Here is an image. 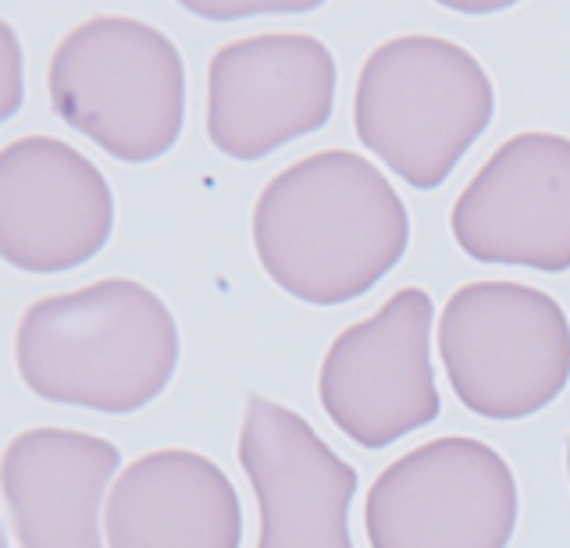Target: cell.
Instances as JSON below:
<instances>
[{"label": "cell", "instance_id": "obj_1", "mask_svg": "<svg viewBox=\"0 0 570 548\" xmlns=\"http://www.w3.org/2000/svg\"><path fill=\"white\" fill-rule=\"evenodd\" d=\"M410 218L367 157L321 150L278 171L254 207V250L278 289L314 307L371 292L396 268Z\"/></svg>", "mask_w": 570, "mask_h": 548}, {"label": "cell", "instance_id": "obj_2", "mask_svg": "<svg viewBox=\"0 0 570 548\" xmlns=\"http://www.w3.org/2000/svg\"><path fill=\"white\" fill-rule=\"evenodd\" d=\"M32 396L100 414H132L168 388L178 328L165 299L132 278L36 299L14 331Z\"/></svg>", "mask_w": 570, "mask_h": 548}, {"label": "cell", "instance_id": "obj_3", "mask_svg": "<svg viewBox=\"0 0 570 548\" xmlns=\"http://www.w3.org/2000/svg\"><path fill=\"white\" fill-rule=\"evenodd\" d=\"M492 82L471 50L410 32L371 50L353 93L361 143L414 189H439L492 121Z\"/></svg>", "mask_w": 570, "mask_h": 548}, {"label": "cell", "instance_id": "obj_4", "mask_svg": "<svg viewBox=\"0 0 570 548\" xmlns=\"http://www.w3.org/2000/svg\"><path fill=\"white\" fill-rule=\"evenodd\" d=\"M47 93L71 129L125 165H147L175 147L186 118V68L160 29L97 14L58 43Z\"/></svg>", "mask_w": 570, "mask_h": 548}, {"label": "cell", "instance_id": "obj_5", "mask_svg": "<svg viewBox=\"0 0 570 548\" xmlns=\"http://www.w3.org/2000/svg\"><path fill=\"white\" fill-rule=\"evenodd\" d=\"M439 357L456 399L485 420L546 410L570 381L563 307L521 281H471L439 317Z\"/></svg>", "mask_w": 570, "mask_h": 548}, {"label": "cell", "instance_id": "obj_6", "mask_svg": "<svg viewBox=\"0 0 570 548\" xmlns=\"http://www.w3.org/2000/svg\"><path fill=\"white\" fill-rule=\"evenodd\" d=\"M364 527L371 548H507L517 527L513 470L478 438H435L374 477Z\"/></svg>", "mask_w": 570, "mask_h": 548}, {"label": "cell", "instance_id": "obj_7", "mask_svg": "<svg viewBox=\"0 0 570 548\" xmlns=\"http://www.w3.org/2000/svg\"><path fill=\"white\" fill-rule=\"evenodd\" d=\"M432 310L424 289H400L379 313L338 331L328 346L317 396L356 446L385 449L439 417Z\"/></svg>", "mask_w": 570, "mask_h": 548}, {"label": "cell", "instance_id": "obj_8", "mask_svg": "<svg viewBox=\"0 0 570 548\" xmlns=\"http://www.w3.org/2000/svg\"><path fill=\"white\" fill-rule=\"evenodd\" d=\"M335 58L311 32H261L207 64V136L232 161H261L332 118Z\"/></svg>", "mask_w": 570, "mask_h": 548}, {"label": "cell", "instance_id": "obj_9", "mask_svg": "<svg viewBox=\"0 0 570 548\" xmlns=\"http://www.w3.org/2000/svg\"><path fill=\"white\" fill-rule=\"evenodd\" d=\"M456 246L481 263L570 268V139L521 132L499 147L453 203Z\"/></svg>", "mask_w": 570, "mask_h": 548}, {"label": "cell", "instance_id": "obj_10", "mask_svg": "<svg viewBox=\"0 0 570 548\" xmlns=\"http://www.w3.org/2000/svg\"><path fill=\"white\" fill-rule=\"evenodd\" d=\"M111 228V186L76 147L53 136H18L0 150V253L11 268H79L104 250Z\"/></svg>", "mask_w": 570, "mask_h": 548}, {"label": "cell", "instance_id": "obj_11", "mask_svg": "<svg viewBox=\"0 0 570 548\" xmlns=\"http://www.w3.org/2000/svg\"><path fill=\"white\" fill-rule=\"evenodd\" d=\"M239 464L261 506L257 548H353L356 470L296 410L249 396Z\"/></svg>", "mask_w": 570, "mask_h": 548}, {"label": "cell", "instance_id": "obj_12", "mask_svg": "<svg viewBox=\"0 0 570 548\" xmlns=\"http://www.w3.org/2000/svg\"><path fill=\"white\" fill-rule=\"evenodd\" d=\"M121 464L115 441L68 428H29L4 449V502L22 548H104L100 509Z\"/></svg>", "mask_w": 570, "mask_h": 548}, {"label": "cell", "instance_id": "obj_13", "mask_svg": "<svg viewBox=\"0 0 570 548\" xmlns=\"http://www.w3.org/2000/svg\"><path fill=\"white\" fill-rule=\"evenodd\" d=\"M104 535L107 548H239V495L214 459L157 449L115 477Z\"/></svg>", "mask_w": 570, "mask_h": 548}, {"label": "cell", "instance_id": "obj_14", "mask_svg": "<svg viewBox=\"0 0 570 548\" xmlns=\"http://www.w3.org/2000/svg\"><path fill=\"white\" fill-rule=\"evenodd\" d=\"M0 68H4V100H0V118H11L22 100V54L11 22L0 19Z\"/></svg>", "mask_w": 570, "mask_h": 548}, {"label": "cell", "instance_id": "obj_15", "mask_svg": "<svg viewBox=\"0 0 570 548\" xmlns=\"http://www.w3.org/2000/svg\"><path fill=\"white\" fill-rule=\"evenodd\" d=\"M204 19H236V14H264V11H311L314 4H186Z\"/></svg>", "mask_w": 570, "mask_h": 548}, {"label": "cell", "instance_id": "obj_16", "mask_svg": "<svg viewBox=\"0 0 570 548\" xmlns=\"http://www.w3.org/2000/svg\"><path fill=\"white\" fill-rule=\"evenodd\" d=\"M567 474H570V441H567Z\"/></svg>", "mask_w": 570, "mask_h": 548}]
</instances>
